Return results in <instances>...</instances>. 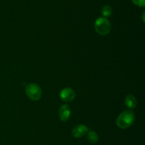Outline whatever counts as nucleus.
<instances>
[{"mask_svg": "<svg viewBox=\"0 0 145 145\" xmlns=\"http://www.w3.org/2000/svg\"><path fill=\"white\" fill-rule=\"evenodd\" d=\"M135 119V116L134 112L130 109H127L122 112L118 117L116 119V125L121 129H127L133 125Z\"/></svg>", "mask_w": 145, "mask_h": 145, "instance_id": "nucleus-1", "label": "nucleus"}, {"mask_svg": "<svg viewBox=\"0 0 145 145\" xmlns=\"http://www.w3.org/2000/svg\"><path fill=\"white\" fill-rule=\"evenodd\" d=\"M94 28L96 32L100 35H107L111 30V24L107 18L99 17L95 21Z\"/></svg>", "mask_w": 145, "mask_h": 145, "instance_id": "nucleus-2", "label": "nucleus"}, {"mask_svg": "<svg viewBox=\"0 0 145 145\" xmlns=\"http://www.w3.org/2000/svg\"><path fill=\"white\" fill-rule=\"evenodd\" d=\"M25 93L30 100L33 101H38L42 96V90L38 84L32 82L26 85Z\"/></svg>", "mask_w": 145, "mask_h": 145, "instance_id": "nucleus-3", "label": "nucleus"}, {"mask_svg": "<svg viewBox=\"0 0 145 145\" xmlns=\"http://www.w3.org/2000/svg\"><path fill=\"white\" fill-rule=\"evenodd\" d=\"M59 97L64 102H71L75 98V92L70 88H65L62 90Z\"/></svg>", "mask_w": 145, "mask_h": 145, "instance_id": "nucleus-4", "label": "nucleus"}, {"mask_svg": "<svg viewBox=\"0 0 145 145\" xmlns=\"http://www.w3.org/2000/svg\"><path fill=\"white\" fill-rule=\"evenodd\" d=\"M59 118L62 122H66L69 119L71 116V109L67 105H63L59 107Z\"/></svg>", "mask_w": 145, "mask_h": 145, "instance_id": "nucleus-5", "label": "nucleus"}, {"mask_svg": "<svg viewBox=\"0 0 145 145\" xmlns=\"http://www.w3.org/2000/svg\"><path fill=\"white\" fill-rule=\"evenodd\" d=\"M89 132V129L84 125H79L74 127L72 131V134L75 138H81L85 136Z\"/></svg>", "mask_w": 145, "mask_h": 145, "instance_id": "nucleus-6", "label": "nucleus"}, {"mask_svg": "<svg viewBox=\"0 0 145 145\" xmlns=\"http://www.w3.org/2000/svg\"><path fill=\"white\" fill-rule=\"evenodd\" d=\"M125 103L129 109H133L137 105V100L134 95H127L125 99Z\"/></svg>", "mask_w": 145, "mask_h": 145, "instance_id": "nucleus-7", "label": "nucleus"}, {"mask_svg": "<svg viewBox=\"0 0 145 145\" xmlns=\"http://www.w3.org/2000/svg\"><path fill=\"white\" fill-rule=\"evenodd\" d=\"M87 140L91 144H95L99 140V136L94 131H90L87 133Z\"/></svg>", "mask_w": 145, "mask_h": 145, "instance_id": "nucleus-8", "label": "nucleus"}, {"mask_svg": "<svg viewBox=\"0 0 145 145\" xmlns=\"http://www.w3.org/2000/svg\"><path fill=\"white\" fill-rule=\"evenodd\" d=\"M101 13L102 15H103L105 18H107V17L110 16L112 15L113 9H112L111 7H110V6L108 5H106L102 8Z\"/></svg>", "mask_w": 145, "mask_h": 145, "instance_id": "nucleus-9", "label": "nucleus"}, {"mask_svg": "<svg viewBox=\"0 0 145 145\" xmlns=\"http://www.w3.org/2000/svg\"><path fill=\"white\" fill-rule=\"evenodd\" d=\"M135 5L140 7H144L145 6V0H132Z\"/></svg>", "mask_w": 145, "mask_h": 145, "instance_id": "nucleus-10", "label": "nucleus"}]
</instances>
